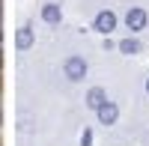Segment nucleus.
Returning <instances> with one entry per match:
<instances>
[{
  "instance_id": "f257e3e1",
  "label": "nucleus",
  "mask_w": 149,
  "mask_h": 146,
  "mask_svg": "<svg viewBox=\"0 0 149 146\" xmlns=\"http://www.w3.org/2000/svg\"><path fill=\"white\" fill-rule=\"evenodd\" d=\"M63 75L69 81H84L86 78V60L84 57H69L63 63Z\"/></svg>"
},
{
  "instance_id": "f03ea898",
  "label": "nucleus",
  "mask_w": 149,
  "mask_h": 146,
  "mask_svg": "<svg viewBox=\"0 0 149 146\" xmlns=\"http://www.w3.org/2000/svg\"><path fill=\"white\" fill-rule=\"evenodd\" d=\"M93 27L98 30V33H113L116 30V12H110V9H104V12H98L95 15V21H93Z\"/></svg>"
},
{
  "instance_id": "7ed1b4c3",
  "label": "nucleus",
  "mask_w": 149,
  "mask_h": 146,
  "mask_svg": "<svg viewBox=\"0 0 149 146\" xmlns=\"http://www.w3.org/2000/svg\"><path fill=\"white\" fill-rule=\"evenodd\" d=\"M125 24H128V30L131 33H140V30H146V24H149V15L143 9H128V15H125Z\"/></svg>"
},
{
  "instance_id": "20e7f679",
  "label": "nucleus",
  "mask_w": 149,
  "mask_h": 146,
  "mask_svg": "<svg viewBox=\"0 0 149 146\" xmlns=\"http://www.w3.org/2000/svg\"><path fill=\"white\" fill-rule=\"evenodd\" d=\"M95 116H98V122H102V125H113L116 119H119V107H116L113 102H104V104L95 111Z\"/></svg>"
},
{
  "instance_id": "39448f33",
  "label": "nucleus",
  "mask_w": 149,
  "mask_h": 146,
  "mask_svg": "<svg viewBox=\"0 0 149 146\" xmlns=\"http://www.w3.org/2000/svg\"><path fill=\"white\" fill-rule=\"evenodd\" d=\"M33 42H36V36H33V27H30V24L18 27V33H15V48H18V51H30Z\"/></svg>"
},
{
  "instance_id": "423d86ee",
  "label": "nucleus",
  "mask_w": 149,
  "mask_h": 146,
  "mask_svg": "<svg viewBox=\"0 0 149 146\" xmlns=\"http://www.w3.org/2000/svg\"><path fill=\"white\" fill-rule=\"evenodd\" d=\"M104 102H107V92H104L102 87H93L90 92H86V107H93V111H98Z\"/></svg>"
},
{
  "instance_id": "0eeeda50",
  "label": "nucleus",
  "mask_w": 149,
  "mask_h": 146,
  "mask_svg": "<svg viewBox=\"0 0 149 146\" xmlns=\"http://www.w3.org/2000/svg\"><path fill=\"white\" fill-rule=\"evenodd\" d=\"M42 21H45V24H60V21H63L60 6H57V3H45V6H42Z\"/></svg>"
},
{
  "instance_id": "6e6552de",
  "label": "nucleus",
  "mask_w": 149,
  "mask_h": 146,
  "mask_svg": "<svg viewBox=\"0 0 149 146\" xmlns=\"http://www.w3.org/2000/svg\"><path fill=\"white\" fill-rule=\"evenodd\" d=\"M116 48H119L122 54H137V51H140V42H137V39H122Z\"/></svg>"
},
{
  "instance_id": "1a4fd4ad",
  "label": "nucleus",
  "mask_w": 149,
  "mask_h": 146,
  "mask_svg": "<svg viewBox=\"0 0 149 146\" xmlns=\"http://www.w3.org/2000/svg\"><path fill=\"white\" fill-rule=\"evenodd\" d=\"M81 146H93V131H90V128H84V134H81Z\"/></svg>"
},
{
  "instance_id": "9d476101",
  "label": "nucleus",
  "mask_w": 149,
  "mask_h": 146,
  "mask_svg": "<svg viewBox=\"0 0 149 146\" xmlns=\"http://www.w3.org/2000/svg\"><path fill=\"white\" fill-rule=\"evenodd\" d=\"M146 92H149V78H146Z\"/></svg>"
}]
</instances>
